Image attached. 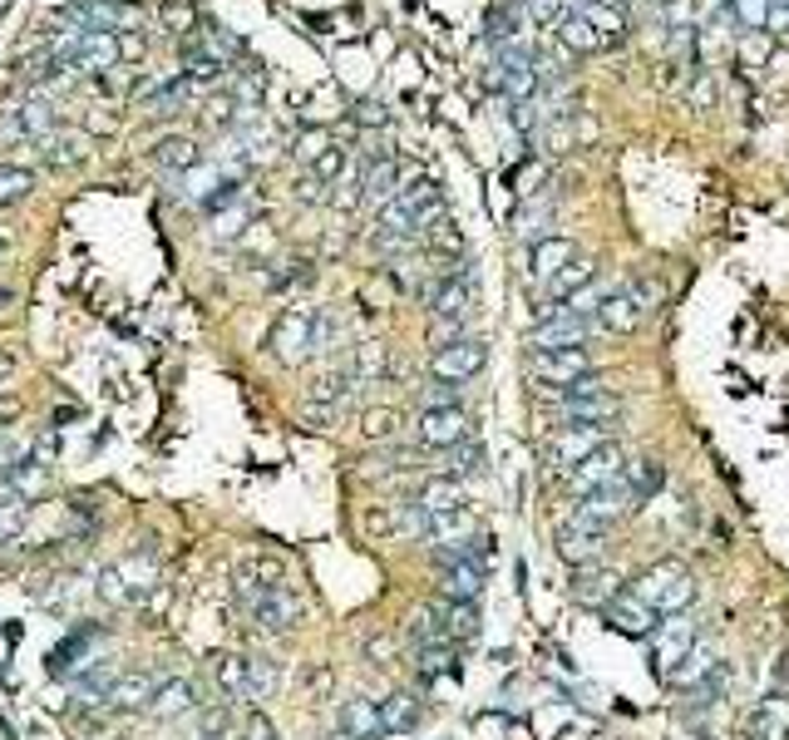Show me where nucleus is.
<instances>
[{"label": "nucleus", "mask_w": 789, "mask_h": 740, "mask_svg": "<svg viewBox=\"0 0 789 740\" xmlns=\"http://www.w3.org/2000/svg\"><path fill=\"white\" fill-rule=\"evenodd\" d=\"M696 592H700L696 572H690L686 562H676V558L651 562V568L631 582V597H641L656 617H676V612H686L690 602H696Z\"/></svg>", "instance_id": "1"}, {"label": "nucleus", "mask_w": 789, "mask_h": 740, "mask_svg": "<svg viewBox=\"0 0 789 740\" xmlns=\"http://www.w3.org/2000/svg\"><path fill=\"white\" fill-rule=\"evenodd\" d=\"M237 597H242L247 617H252L256 631H266V637H282V631H291L296 622H301V597H296L286 582H252L242 578L237 582Z\"/></svg>", "instance_id": "2"}, {"label": "nucleus", "mask_w": 789, "mask_h": 740, "mask_svg": "<svg viewBox=\"0 0 789 740\" xmlns=\"http://www.w3.org/2000/svg\"><path fill=\"white\" fill-rule=\"evenodd\" d=\"M153 582H158V568H153V558H144V553H134V558H118V562H108V568L99 572L94 592H99V597H104V602H114V607H128V602H144Z\"/></svg>", "instance_id": "3"}, {"label": "nucleus", "mask_w": 789, "mask_h": 740, "mask_svg": "<svg viewBox=\"0 0 789 740\" xmlns=\"http://www.w3.org/2000/svg\"><path fill=\"white\" fill-rule=\"evenodd\" d=\"M316 351V306H286L272 326V355L282 365H301Z\"/></svg>", "instance_id": "4"}, {"label": "nucleus", "mask_w": 789, "mask_h": 740, "mask_svg": "<svg viewBox=\"0 0 789 740\" xmlns=\"http://www.w3.org/2000/svg\"><path fill=\"white\" fill-rule=\"evenodd\" d=\"M621 469H627V449H621L617 440H607V444H597V449H592L582 464H572V469H568V489L578 493V499H587V493L617 483Z\"/></svg>", "instance_id": "5"}, {"label": "nucleus", "mask_w": 789, "mask_h": 740, "mask_svg": "<svg viewBox=\"0 0 789 740\" xmlns=\"http://www.w3.org/2000/svg\"><path fill=\"white\" fill-rule=\"evenodd\" d=\"M483 361H489V345H483L479 335H454V341H444L439 351H434L430 371H434V380L464 385V380H473V375L483 371Z\"/></svg>", "instance_id": "6"}, {"label": "nucleus", "mask_w": 789, "mask_h": 740, "mask_svg": "<svg viewBox=\"0 0 789 740\" xmlns=\"http://www.w3.org/2000/svg\"><path fill=\"white\" fill-rule=\"evenodd\" d=\"M592 326L597 321H587V316H572V311H562L558 301H548L538 311V326H533V351H562V345H582L592 335Z\"/></svg>", "instance_id": "7"}, {"label": "nucleus", "mask_w": 789, "mask_h": 740, "mask_svg": "<svg viewBox=\"0 0 789 740\" xmlns=\"http://www.w3.org/2000/svg\"><path fill=\"white\" fill-rule=\"evenodd\" d=\"M528 371H533V380L552 385V390H568L572 380L592 375V355L582 351V345H562V351H533V355H528Z\"/></svg>", "instance_id": "8"}, {"label": "nucleus", "mask_w": 789, "mask_h": 740, "mask_svg": "<svg viewBox=\"0 0 789 740\" xmlns=\"http://www.w3.org/2000/svg\"><path fill=\"white\" fill-rule=\"evenodd\" d=\"M647 286H621V292H607L597 301V316L592 321L602 326V331H611V335H627V331H637L641 321H647Z\"/></svg>", "instance_id": "9"}, {"label": "nucleus", "mask_w": 789, "mask_h": 740, "mask_svg": "<svg viewBox=\"0 0 789 740\" xmlns=\"http://www.w3.org/2000/svg\"><path fill=\"white\" fill-rule=\"evenodd\" d=\"M430 311H434V321H439L444 331H459V326L469 321V311H473L469 272H449L439 286H430Z\"/></svg>", "instance_id": "10"}, {"label": "nucleus", "mask_w": 789, "mask_h": 740, "mask_svg": "<svg viewBox=\"0 0 789 740\" xmlns=\"http://www.w3.org/2000/svg\"><path fill=\"white\" fill-rule=\"evenodd\" d=\"M414 434L424 449H454L469 440V414H464V405H434V410H420Z\"/></svg>", "instance_id": "11"}, {"label": "nucleus", "mask_w": 789, "mask_h": 740, "mask_svg": "<svg viewBox=\"0 0 789 740\" xmlns=\"http://www.w3.org/2000/svg\"><path fill=\"white\" fill-rule=\"evenodd\" d=\"M607 430L611 424H562V430L548 440V464L552 469H572V464H582L597 444H607Z\"/></svg>", "instance_id": "12"}, {"label": "nucleus", "mask_w": 789, "mask_h": 740, "mask_svg": "<svg viewBox=\"0 0 789 740\" xmlns=\"http://www.w3.org/2000/svg\"><path fill=\"white\" fill-rule=\"evenodd\" d=\"M627 509H637V499H631V489L617 479V483H607V489L587 493V499L572 509L568 523H582V528H611V523H617Z\"/></svg>", "instance_id": "13"}, {"label": "nucleus", "mask_w": 789, "mask_h": 740, "mask_svg": "<svg viewBox=\"0 0 789 740\" xmlns=\"http://www.w3.org/2000/svg\"><path fill=\"white\" fill-rule=\"evenodd\" d=\"M94 647H99V627H75L55 651H49V676L75 681L79 671H89V667L99 661Z\"/></svg>", "instance_id": "14"}, {"label": "nucleus", "mask_w": 789, "mask_h": 740, "mask_svg": "<svg viewBox=\"0 0 789 740\" xmlns=\"http://www.w3.org/2000/svg\"><path fill=\"white\" fill-rule=\"evenodd\" d=\"M602 617H607V627L611 631H621V637H637V641H647L651 631L661 627V617L647 607L641 597H631V592H617V597L602 607Z\"/></svg>", "instance_id": "15"}, {"label": "nucleus", "mask_w": 789, "mask_h": 740, "mask_svg": "<svg viewBox=\"0 0 789 740\" xmlns=\"http://www.w3.org/2000/svg\"><path fill=\"white\" fill-rule=\"evenodd\" d=\"M355 183H361V203H370V207H385L390 203L395 193H400V168H395V153H370L361 163V178H355Z\"/></svg>", "instance_id": "16"}, {"label": "nucleus", "mask_w": 789, "mask_h": 740, "mask_svg": "<svg viewBox=\"0 0 789 740\" xmlns=\"http://www.w3.org/2000/svg\"><path fill=\"white\" fill-rule=\"evenodd\" d=\"M621 414V400L611 390L597 395H558V420L562 424H611Z\"/></svg>", "instance_id": "17"}, {"label": "nucleus", "mask_w": 789, "mask_h": 740, "mask_svg": "<svg viewBox=\"0 0 789 740\" xmlns=\"http://www.w3.org/2000/svg\"><path fill=\"white\" fill-rule=\"evenodd\" d=\"M607 553V528H582V523H562L558 528V558L572 568H592Z\"/></svg>", "instance_id": "18"}, {"label": "nucleus", "mask_w": 789, "mask_h": 740, "mask_svg": "<svg viewBox=\"0 0 789 740\" xmlns=\"http://www.w3.org/2000/svg\"><path fill=\"white\" fill-rule=\"evenodd\" d=\"M572 257H578V247L568 242V237H538V242L528 247V276L538 286H548L552 276L562 272V266L572 262Z\"/></svg>", "instance_id": "19"}, {"label": "nucleus", "mask_w": 789, "mask_h": 740, "mask_svg": "<svg viewBox=\"0 0 789 740\" xmlns=\"http://www.w3.org/2000/svg\"><path fill=\"white\" fill-rule=\"evenodd\" d=\"M444 602H473L483 588V562L479 558H444Z\"/></svg>", "instance_id": "20"}, {"label": "nucleus", "mask_w": 789, "mask_h": 740, "mask_svg": "<svg viewBox=\"0 0 789 740\" xmlns=\"http://www.w3.org/2000/svg\"><path fill=\"white\" fill-rule=\"evenodd\" d=\"M651 637H656V651H651V661H656V671H661V676H666V671L676 667V661L686 657V651L700 641L690 622H666V627H656Z\"/></svg>", "instance_id": "21"}, {"label": "nucleus", "mask_w": 789, "mask_h": 740, "mask_svg": "<svg viewBox=\"0 0 789 740\" xmlns=\"http://www.w3.org/2000/svg\"><path fill=\"white\" fill-rule=\"evenodd\" d=\"M153 691H158V681L148 676V671H124V676H114L104 706H114V710H148Z\"/></svg>", "instance_id": "22"}, {"label": "nucleus", "mask_w": 789, "mask_h": 740, "mask_svg": "<svg viewBox=\"0 0 789 740\" xmlns=\"http://www.w3.org/2000/svg\"><path fill=\"white\" fill-rule=\"evenodd\" d=\"M341 736H351V740H380V701H370V696H351L341 706Z\"/></svg>", "instance_id": "23"}, {"label": "nucleus", "mask_w": 789, "mask_h": 740, "mask_svg": "<svg viewBox=\"0 0 789 740\" xmlns=\"http://www.w3.org/2000/svg\"><path fill=\"white\" fill-rule=\"evenodd\" d=\"M414 509H420L424 519H434V513H454V509H464V483L454 479V474L424 479V483H420V499H414Z\"/></svg>", "instance_id": "24"}, {"label": "nucleus", "mask_w": 789, "mask_h": 740, "mask_svg": "<svg viewBox=\"0 0 789 740\" xmlns=\"http://www.w3.org/2000/svg\"><path fill=\"white\" fill-rule=\"evenodd\" d=\"M710 671H716V651H710V641H696V647H690L686 657H681L676 667L666 671V681H671L676 691H696L700 681L710 676Z\"/></svg>", "instance_id": "25"}, {"label": "nucleus", "mask_w": 789, "mask_h": 740, "mask_svg": "<svg viewBox=\"0 0 789 740\" xmlns=\"http://www.w3.org/2000/svg\"><path fill=\"white\" fill-rule=\"evenodd\" d=\"M572 592H578V602H587V607H607L611 597L621 592V578L611 568H578V582H572Z\"/></svg>", "instance_id": "26"}, {"label": "nucleus", "mask_w": 789, "mask_h": 740, "mask_svg": "<svg viewBox=\"0 0 789 740\" xmlns=\"http://www.w3.org/2000/svg\"><path fill=\"white\" fill-rule=\"evenodd\" d=\"M750 736L755 740H789V696H765L750 716Z\"/></svg>", "instance_id": "27"}, {"label": "nucleus", "mask_w": 789, "mask_h": 740, "mask_svg": "<svg viewBox=\"0 0 789 740\" xmlns=\"http://www.w3.org/2000/svg\"><path fill=\"white\" fill-rule=\"evenodd\" d=\"M183 710H197V686L193 681H158L153 701H148V716L168 720V716H183Z\"/></svg>", "instance_id": "28"}, {"label": "nucleus", "mask_w": 789, "mask_h": 740, "mask_svg": "<svg viewBox=\"0 0 789 740\" xmlns=\"http://www.w3.org/2000/svg\"><path fill=\"white\" fill-rule=\"evenodd\" d=\"M558 45L572 49V55H597V49H607V39H602L578 10H562L558 15Z\"/></svg>", "instance_id": "29"}, {"label": "nucleus", "mask_w": 789, "mask_h": 740, "mask_svg": "<svg viewBox=\"0 0 789 740\" xmlns=\"http://www.w3.org/2000/svg\"><path fill=\"white\" fill-rule=\"evenodd\" d=\"M420 726V696L414 691H395L390 701H380V736H404Z\"/></svg>", "instance_id": "30"}, {"label": "nucleus", "mask_w": 789, "mask_h": 740, "mask_svg": "<svg viewBox=\"0 0 789 740\" xmlns=\"http://www.w3.org/2000/svg\"><path fill=\"white\" fill-rule=\"evenodd\" d=\"M434 612H439L444 641H454V647H459V641L479 637V607H473V602H439Z\"/></svg>", "instance_id": "31"}, {"label": "nucleus", "mask_w": 789, "mask_h": 740, "mask_svg": "<svg viewBox=\"0 0 789 740\" xmlns=\"http://www.w3.org/2000/svg\"><path fill=\"white\" fill-rule=\"evenodd\" d=\"M578 15L587 20V25L597 30L607 45L627 35V15H621V5H611V0H578Z\"/></svg>", "instance_id": "32"}, {"label": "nucleus", "mask_w": 789, "mask_h": 740, "mask_svg": "<svg viewBox=\"0 0 789 740\" xmlns=\"http://www.w3.org/2000/svg\"><path fill=\"white\" fill-rule=\"evenodd\" d=\"M592 276H597V262H587V257H572L568 266H562L558 276H552L542 292H548V301H568L572 292H582V286H592Z\"/></svg>", "instance_id": "33"}, {"label": "nucleus", "mask_w": 789, "mask_h": 740, "mask_svg": "<svg viewBox=\"0 0 789 740\" xmlns=\"http://www.w3.org/2000/svg\"><path fill=\"white\" fill-rule=\"evenodd\" d=\"M523 20H528V10H523V0H503V5L489 10V30L483 35L493 39V45H513L523 30Z\"/></svg>", "instance_id": "34"}, {"label": "nucleus", "mask_w": 789, "mask_h": 740, "mask_svg": "<svg viewBox=\"0 0 789 740\" xmlns=\"http://www.w3.org/2000/svg\"><path fill=\"white\" fill-rule=\"evenodd\" d=\"M39 158H45L49 168L79 163V158H84V138H79V134H59V128H49V134L39 138Z\"/></svg>", "instance_id": "35"}, {"label": "nucleus", "mask_w": 789, "mask_h": 740, "mask_svg": "<svg viewBox=\"0 0 789 740\" xmlns=\"http://www.w3.org/2000/svg\"><path fill=\"white\" fill-rule=\"evenodd\" d=\"M15 118L25 128V144H39L55 128V104L49 99H25V104H15Z\"/></svg>", "instance_id": "36"}, {"label": "nucleus", "mask_w": 789, "mask_h": 740, "mask_svg": "<svg viewBox=\"0 0 789 740\" xmlns=\"http://www.w3.org/2000/svg\"><path fill=\"white\" fill-rule=\"evenodd\" d=\"M153 168H163V173H187V168H197V144L193 138H163V144L153 148Z\"/></svg>", "instance_id": "37"}, {"label": "nucleus", "mask_w": 789, "mask_h": 740, "mask_svg": "<svg viewBox=\"0 0 789 740\" xmlns=\"http://www.w3.org/2000/svg\"><path fill=\"white\" fill-rule=\"evenodd\" d=\"M187 94H193V84H187V79H168V84H148L144 109H148V114H178V109L187 104Z\"/></svg>", "instance_id": "38"}, {"label": "nucleus", "mask_w": 789, "mask_h": 740, "mask_svg": "<svg viewBox=\"0 0 789 740\" xmlns=\"http://www.w3.org/2000/svg\"><path fill=\"white\" fill-rule=\"evenodd\" d=\"M282 686V671L272 657H247V701H266Z\"/></svg>", "instance_id": "39"}, {"label": "nucleus", "mask_w": 789, "mask_h": 740, "mask_svg": "<svg viewBox=\"0 0 789 740\" xmlns=\"http://www.w3.org/2000/svg\"><path fill=\"white\" fill-rule=\"evenodd\" d=\"M35 193V173L20 163H0V207H15Z\"/></svg>", "instance_id": "40"}, {"label": "nucleus", "mask_w": 789, "mask_h": 740, "mask_svg": "<svg viewBox=\"0 0 789 740\" xmlns=\"http://www.w3.org/2000/svg\"><path fill=\"white\" fill-rule=\"evenodd\" d=\"M621 483H627V489H631V499H637V509H641V499L661 489V464H651V459H641V464H627V469H621Z\"/></svg>", "instance_id": "41"}, {"label": "nucleus", "mask_w": 789, "mask_h": 740, "mask_svg": "<svg viewBox=\"0 0 789 740\" xmlns=\"http://www.w3.org/2000/svg\"><path fill=\"white\" fill-rule=\"evenodd\" d=\"M548 223H552V203H523V213H518V223H513V232L518 237H528V242H538V237H552L548 232Z\"/></svg>", "instance_id": "42"}, {"label": "nucleus", "mask_w": 789, "mask_h": 740, "mask_svg": "<svg viewBox=\"0 0 789 740\" xmlns=\"http://www.w3.org/2000/svg\"><path fill=\"white\" fill-rule=\"evenodd\" d=\"M420 676H444V671H454V641H430V647H420Z\"/></svg>", "instance_id": "43"}, {"label": "nucleus", "mask_w": 789, "mask_h": 740, "mask_svg": "<svg viewBox=\"0 0 789 740\" xmlns=\"http://www.w3.org/2000/svg\"><path fill=\"white\" fill-rule=\"evenodd\" d=\"M345 163H351V148L331 144V148H321V153H316V163H311V178H316V183H335V178L345 173Z\"/></svg>", "instance_id": "44"}, {"label": "nucleus", "mask_w": 789, "mask_h": 740, "mask_svg": "<svg viewBox=\"0 0 789 740\" xmlns=\"http://www.w3.org/2000/svg\"><path fill=\"white\" fill-rule=\"evenodd\" d=\"M217 686H222L227 696L247 701V657H222L217 661Z\"/></svg>", "instance_id": "45"}, {"label": "nucleus", "mask_w": 789, "mask_h": 740, "mask_svg": "<svg viewBox=\"0 0 789 740\" xmlns=\"http://www.w3.org/2000/svg\"><path fill=\"white\" fill-rule=\"evenodd\" d=\"M385 371V345L380 341H361L355 345V380H375V375Z\"/></svg>", "instance_id": "46"}, {"label": "nucleus", "mask_w": 789, "mask_h": 740, "mask_svg": "<svg viewBox=\"0 0 789 740\" xmlns=\"http://www.w3.org/2000/svg\"><path fill=\"white\" fill-rule=\"evenodd\" d=\"M30 519V499H0V543H10Z\"/></svg>", "instance_id": "47"}, {"label": "nucleus", "mask_w": 789, "mask_h": 740, "mask_svg": "<svg viewBox=\"0 0 789 740\" xmlns=\"http://www.w3.org/2000/svg\"><path fill=\"white\" fill-rule=\"evenodd\" d=\"M740 59H745V65H755V69L765 65V59H769V35H765V30H750V35L740 39Z\"/></svg>", "instance_id": "48"}, {"label": "nucleus", "mask_w": 789, "mask_h": 740, "mask_svg": "<svg viewBox=\"0 0 789 740\" xmlns=\"http://www.w3.org/2000/svg\"><path fill=\"white\" fill-rule=\"evenodd\" d=\"M158 15H163L168 30H187V25H193V5H183V0H163V5H158Z\"/></svg>", "instance_id": "49"}, {"label": "nucleus", "mask_w": 789, "mask_h": 740, "mask_svg": "<svg viewBox=\"0 0 789 740\" xmlns=\"http://www.w3.org/2000/svg\"><path fill=\"white\" fill-rule=\"evenodd\" d=\"M321 148H331V134H325V128H311V134H306L301 144H296V153H301V163L311 168V163H316V153H321Z\"/></svg>", "instance_id": "50"}, {"label": "nucleus", "mask_w": 789, "mask_h": 740, "mask_svg": "<svg viewBox=\"0 0 789 740\" xmlns=\"http://www.w3.org/2000/svg\"><path fill=\"white\" fill-rule=\"evenodd\" d=\"M765 10H769V0H735V15L745 20L750 30H765Z\"/></svg>", "instance_id": "51"}, {"label": "nucleus", "mask_w": 789, "mask_h": 740, "mask_svg": "<svg viewBox=\"0 0 789 740\" xmlns=\"http://www.w3.org/2000/svg\"><path fill=\"white\" fill-rule=\"evenodd\" d=\"M395 424H400V414L395 410H370L365 414V434H380V440L385 434H395Z\"/></svg>", "instance_id": "52"}, {"label": "nucleus", "mask_w": 789, "mask_h": 740, "mask_svg": "<svg viewBox=\"0 0 789 740\" xmlns=\"http://www.w3.org/2000/svg\"><path fill=\"white\" fill-rule=\"evenodd\" d=\"M710 99H716V79H710V69H696V84H690V104L706 109Z\"/></svg>", "instance_id": "53"}, {"label": "nucleus", "mask_w": 789, "mask_h": 740, "mask_svg": "<svg viewBox=\"0 0 789 740\" xmlns=\"http://www.w3.org/2000/svg\"><path fill=\"white\" fill-rule=\"evenodd\" d=\"M434 405H459V385H449V380L430 385V395H424V410H434Z\"/></svg>", "instance_id": "54"}, {"label": "nucleus", "mask_w": 789, "mask_h": 740, "mask_svg": "<svg viewBox=\"0 0 789 740\" xmlns=\"http://www.w3.org/2000/svg\"><path fill=\"white\" fill-rule=\"evenodd\" d=\"M528 20H558L562 15V0H523Z\"/></svg>", "instance_id": "55"}, {"label": "nucleus", "mask_w": 789, "mask_h": 740, "mask_svg": "<svg viewBox=\"0 0 789 740\" xmlns=\"http://www.w3.org/2000/svg\"><path fill=\"white\" fill-rule=\"evenodd\" d=\"M0 144H25V128H20L15 109H5V114H0Z\"/></svg>", "instance_id": "56"}, {"label": "nucleus", "mask_w": 789, "mask_h": 740, "mask_svg": "<svg viewBox=\"0 0 789 740\" xmlns=\"http://www.w3.org/2000/svg\"><path fill=\"white\" fill-rule=\"evenodd\" d=\"M355 124H365V128L385 124V109L375 104V99H365V104H355Z\"/></svg>", "instance_id": "57"}, {"label": "nucleus", "mask_w": 789, "mask_h": 740, "mask_svg": "<svg viewBox=\"0 0 789 740\" xmlns=\"http://www.w3.org/2000/svg\"><path fill=\"white\" fill-rule=\"evenodd\" d=\"M15 414H20V400H15V395H0V424L15 420Z\"/></svg>", "instance_id": "58"}, {"label": "nucleus", "mask_w": 789, "mask_h": 740, "mask_svg": "<svg viewBox=\"0 0 789 740\" xmlns=\"http://www.w3.org/2000/svg\"><path fill=\"white\" fill-rule=\"evenodd\" d=\"M10 371H15V355H10V351H0V380H5Z\"/></svg>", "instance_id": "59"}, {"label": "nucleus", "mask_w": 789, "mask_h": 740, "mask_svg": "<svg viewBox=\"0 0 789 740\" xmlns=\"http://www.w3.org/2000/svg\"><path fill=\"white\" fill-rule=\"evenodd\" d=\"M247 740H272V730H266V726H256V730H252V736H247Z\"/></svg>", "instance_id": "60"}, {"label": "nucleus", "mask_w": 789, "mask_h": 740, "mask_svg": "<svg viewBox=\"0 0 789 740\" xmlns=\"http://www.w3.org/2000/svg\"><path fill=\"white\" fill-rule=\"evenodd\" d=\"M5 296H10V292H0V301H5Z\"/></svg>", "instance_id": "61"}]
</instances>
